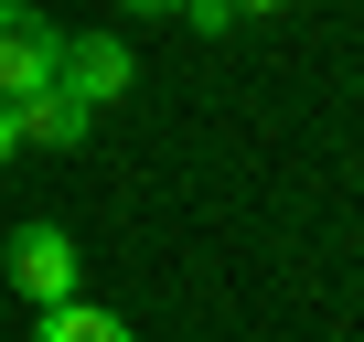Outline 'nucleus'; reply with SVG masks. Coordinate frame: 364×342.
Wrapping results in <instances>:
<instances>
[{
  "instance_id": "f257e3e1",
  "label": "nucleus",
  "mask_w": 364,
  "mask_h": 342,
  "mask_svg": "<svg viewBox=\"0 0 364 342\" xmlns=\"http://www.w3.org/2000/svg\"><path fill=\"white\" fill-rule=\"evenodd\" d=\"M0 267H11V289H22L33 310H54V299H75V278H86V257H75V236H65V225H22V236H11V257H0Z\"/></svg>"
},
{
  "instance_id": "f03ea898",
  "label": "nucleus",
  "mask_w": 364,
  "mask_h": 342,
  "mask_svg": "<svg viewBox=\"0 0 364 342\" xmlns=\"http://www.w3.org/2000/svg\"><path fill=\"white\" fill-rule=\"evenodd\" d=\"M54 54H65L54 11H33V0H0V96H33V86H54Z\"/></svg>"
},
{
  "instance_id": "7ed1b4c3",
  "label": "nucleus",
  "mask_w": 364,
  "mask_h": 342,
  "mask_svg": "<svg viewBox=\"0 0 364 342\" xmlns=\"http://www.w3.org/2000/svg\"><path fill=\"white\" fill-rule=\"evenodd\" d=\"M129 43L118 33H65V54H54V86L65 96H86V107H107V96H129Z\"/></svg>"
},
{
  "instance_id": "20e7f679",
  "label": "nucleus",
  "mask_w": 364,
  "mask_h": 342,
  "mask_svg": "<svg viewBox=\"0 0 364 342\" xmlns=\"http://www.w3.org/2000/svg\"><path fill=\"white\" fill-rule=\"evenodd\" d=\"M33 342H139L118 310H97V299H54L43 321H33Z\"/></svg>"
},
{
  "instance_id": "39448f33",
  "label": "nucleus",
  "mask_w": 364,
  "mask_h": 342,
  "mask_svg": "<svg viewBox=\"0 0 364 342\" xmlns=\"http://www.w3.org/2000/svg\"><path fill=\"white\" fill-rule=\"evenodd\" d=\"M204 33H225V22H257V11H289V0H182Z\"/></svg>"
},
{
  "instance_id": "423d86ee",
  "label": "nucleus",
  "mask_w": 364,
  "mask_h": 342,
  "mask_svg": "<svg viewBox=\"0 0 364 342\" xmlns=\"http://www.w3.org/2000/svg\"><path fill=\"white\" fill-rule=\"evenodd\" d=\"M11 150H22V128H11V96H0V160H11Z\"/></svg>"
},
{
  "instance_id": "0eeeda50",
  "label": "nucleus",
  "mask_w": 364,
  "mask_h": 342,
  "mask_svg": "<svg viewBox=\"0 0 364 342\" xmlns=\"http://www.w3.org/2000/svg\"><path fill=\"white\" fill-rule=\"evenodd\" d=\"M129 11H182V0H129Z\"/></svg>"
}]
</instances>
